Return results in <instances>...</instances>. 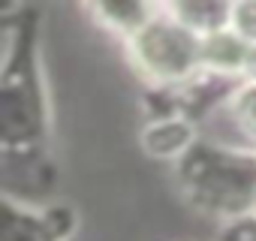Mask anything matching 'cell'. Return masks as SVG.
Segmentation results:
<instances>
[{
	"label": "cell",
	"instance_id": "cell-9",
	"mask_svg": "<svg viewBox=\"0 0 256 241\" xmlns=\"http://www.w3.org/2000/svg\"><path fill=\"white\" fill-rule=\"evenodd\" d=\"M223 114H229V120H232L235 133L241 136V142L256 148V78H247V82L238 84V90L229 100Z\"/></svg>",
	"mask_w": 256,
	"mask_h": 241
},
{
	"label": "cell",
	"instance_id": "cell-1",
	"mask_svg": "<svg viewBox=\"0 0 256 241\" xmlns=\"http://www.w3.org/2000/svg\"><path fill=\"white\" fill-rule=\"evenodd\" d=\"M0 148L4 184L18 169H24V190L52 184V100L40 52V18L30 6L6 10L0 24Z\"/></svg>",
	"mask_w": 256,
	"mask_h": 241
},
{
	"label": "cell",
	"instance_id": "cell-5",
	"mask_svg": "<svg viewBox=\"0 0 256 241\" xmlns=\"http://www.w3.org/2000/svg\"><path fill=\"white\" fill-rule=\"evenodd\" d=\"M202 139L199 124L184 114H148L145 127L139 133L142 151L154 160H163L169 166H175L196 142Z\"/></svg>",
	"mask_w": 256,
	"mask_h": 241
},
{
	"label": "cell",
	"instance_id": "cell-6",
	"mask_svg": "<svg viewBox=\"0 0 256 241\" xmlns=\"http://www.w3.org/2000/svg\"><path fill=\"white\" fill-rule=\"evenodd\" d=\"M253 58H256V46H250L229 24L202 36V72L229 82H247L253 70Z\"/></svg>",
	"mask_w": 256,
	"mask_h": 241
},
{
	"label": "cell",
	"instance_id": "cell-8",
	"mask_svg": "<svg viewBox=\"0 0 256 241\" xmlns=\"http://www.w3.org/2000/svg\"><path fill=\"white\" fill-rule=\"evenodd\" d=\"M166 10L184 22L190 30H196L199 36L205 34H214L220 28L229 24V12H232V4H214V0H193V4H166Z\"/></svg>",
	"mask_w": 256,
	"mask_h": 241
},
{
	"label": "cell",
	"instance_id": "cell-12",
	"mask_svg": "<svg viewBox=\"0 0 256 241\" xmlns=\"http://www.w3.org/2000/svg\"><path fill=\"white\" fill-rule=\"evenodd\" d=\"M250 78H256V58H253V70H250Z\"/></svg>",
	"mask_w": 256,
	"mask_h": 241
},
{
	"label": "cell",
	"instance_id": "cell-3",
	"mask_svg": "<svg viewBox=\"0 0 256 241\" xmlns=\"http://www.w3.org/2000/svg\"><path fill=\"white\" fill-rule=\"evenodd\" d=\"M124 54L148 84V90H172L202 72V36L163 10L124 46Z\"/></svg>",
	"mask_w": 256,
	"mask_h": 241
},
{
	"label": "cell",
	"instance_id": "cell-10",
	"mask_svg": "<svg viewBox=\"0 0 256 241\" xmlns=\"http://www.w3.org/2000/svg\"><path fill=\"white\" fill-rule=\"evenodd\" d=\"M229 28L241 34L250 46H256V0H238L229 12Z\"/></svg>",
	"mask_w": 256,
	"mask_h": 241
},
{
	"label": "cell",
	"instance_id": "cell-2",
	"mask_svg": "<svg viewBox=\"0 0 256 241\" xmlns=\"http://www.w3.org/2000/svg\"><path fill=\"white\" fill-rule=\"evenodd\" d=\"M172 181L193 214L229 226L256 211V148L202 136L172 166Z\"/></svg>",
	"mask_w": 256,
	"mask_h": 241
},
{
	"label": "cell",
	"instance_id": "cell-7",
	"mask_svg": "<svg viewBox=\"0 0 256 241\" xmlns=\"http://www.w3.org/2000/svg\"><path fill=\"white\" fill-rule=\"evenodd\" d=\"M84 16L106 34H112L114 40H120L124 46L130 42L160 10L163 4H145V0H139V4H126V0H108V4H84L82 6Z\"/></svg>",
	"mask_w": 256,
	"mask_h": 241
},
{
	"label": "cell",
	"instance_id": "cell-11",
	"mask_svg": "<svg viewBox=\"0 0 256 241\" xmlns=\"http://www.w3.org/2000/svg\"><path fill=\"white\" fill-rule=\"evenodd\" d=\"M217 241H256V211L217 229Z\"/></svg>",
	"mask_w": 256,
	"mask_h": 241
},
{
	"label": "cell",
	"instance_id": "cell-4",
	"mask_svg": "<svg viewBox=\"0 0 256 241\" xmlns=\"http://www.w3.org/2000/svg\"><path fill=\"white\" fill-rule=\"evenodd\" d=\"M76 232V211L58 202H28L4 193L0 205V241H70Z\"/></svg>",
	"mask_w": 256,
	"mask_h": 241
}]
</instances>
